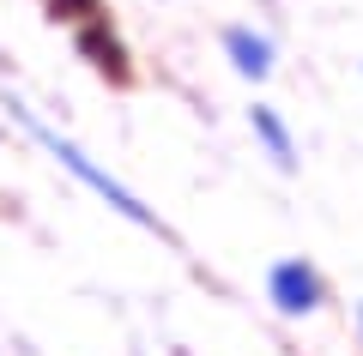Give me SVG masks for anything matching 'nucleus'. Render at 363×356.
<instances>
[{
  "label": "nucleus",
  "mask_w": 363,
  "mask_h": 356,
  "mask_svg": "<svg viewBox=\"0 0 363 356\" xmlns=\"http://www.w3.org/2000/svg\"><path fill=\"white\" fill-rule=\"evenodd\" d=\"M91 13H104V0H49V18L67 25V30H73L79 18H91Z\"/></svg>",
  "instance_id": "6"
},
{
  "label": "nucleus",
  "mask_w": 363,
  "mask_h": 356,
  "mask_svg": "<svg viewBox=\"0 0 363 356\" xmlns=\"http://www.w3.org/2000/svg\"><path fill=\"white\" fill-rule=\"evenodd\" d=\"M13 121H18V127H25V133H30V139H37L43 151H49V157H55V163L67 169V176H79V181H85V188H91L97 200L109 205V212H121L128 224H140V229H164V224H157V212H152V205L140 200V193H133V188H121V181L109 176L104 163H91V157L79 151L73 139H61V133H55L49 121H37V115H30L25 103H13Z\"/></svg>",
  "instance_id": "1"
},
{
  "label": "nucleus",
  "mask_w": 363,
  "mask_h": 356,
  "mask_svg": "<svg viewBox=\"0 0 363 356\" xmlns=\"http://www.w3.org/2000/svg\"><path fill=\"white\" fill-rule=\"evenodd\" d=\"M248 133H255V145L272 157V169H285V176L297 169V133H291V121L272 109V103H255V109H248Z\"/></svg>",
  "instance_id": "5"
},
{
  "label": "nucleus",
  "mask_w": 363,
  "mask_h": 356,
  "mask_svg": "<svg viewBox=\"0 0 363 356\" xmlns=\"http://www.w3.org/2000/svg\"><path fill=\"white\" fill-rule=\"evenodd\" d=\"M73 49L91 61V73H104V79H116V85H128V49H121V37H116V25H109V13H91V18H79L73 25Z\"/></svg>",
  "instance_id": "3"
},
{
  "label": "nucleus",
  "mask_w": 363,
  "mask_h": 356,
  "mask_svg": "<svg viewBox=\"0 0 363 356\" xmlns=\"http://www.w3.org/2000/svg\"><path fill=\"white\" fill-rule=\"evenodd\" d=\"M267 302L279 308L285 320H303V314H321L327 308V278L315 260L291 254V260H272L267 266Z\"/></svg>",
  "instance_id": "2"
},
{
  "label": "nucleus",
  "mask_w": 363,
  "mask_h": 356,
  "mask_svg": "<svg viewBox=\"0 0 363 356\" xmlns=\"http://www.w3.org/2000/svg\"><path fill=\"white\" fill-rule=\"evenodd\" d=\"M218 49H224V61H230L242 79H255V85L279 67L272 37H267V30H255V25H224V30H218Z\"/></svg>",
  "instance_id": "4"
},
{
  "label": "nucleus",
  "mask_w": 363,
  "mask_h": 356,
  "mask_svg": "<svg viewBox=\"0 0 363 356\" xmlns=\"http://www.w3.org/2000/svg\"><path fill=\"white\" fill-rule=\"evenodd\" d=\"M357 338H363V302H357Z\"/></svg>",
  "instance_id": "7"
}]
</instances>
